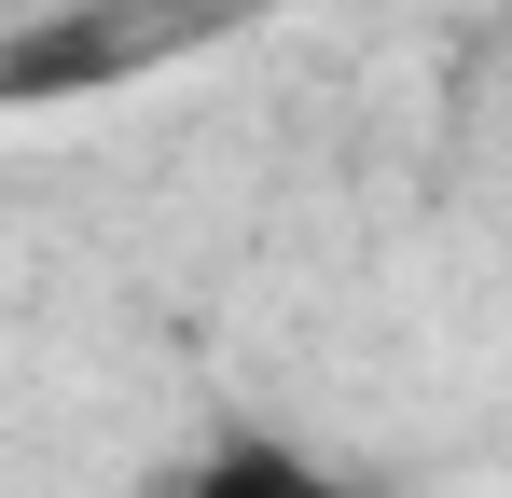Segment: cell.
<instances>
[{
    "label": "cell",
    "instance_id": "1",
    "mask_svg": "<svg viewBox=\"0 0 512 498\" xmlns=\"http://www.w3.org/2000/svg\"><path fill=\"white\" fill-rule=\"evenodd\" d=\"M167 498H374V485H346V471L291 457V443H222V457H194Z\"/></svg>",
    "mask_w": 512,
    "mask_h": 498
}]
</instances>
